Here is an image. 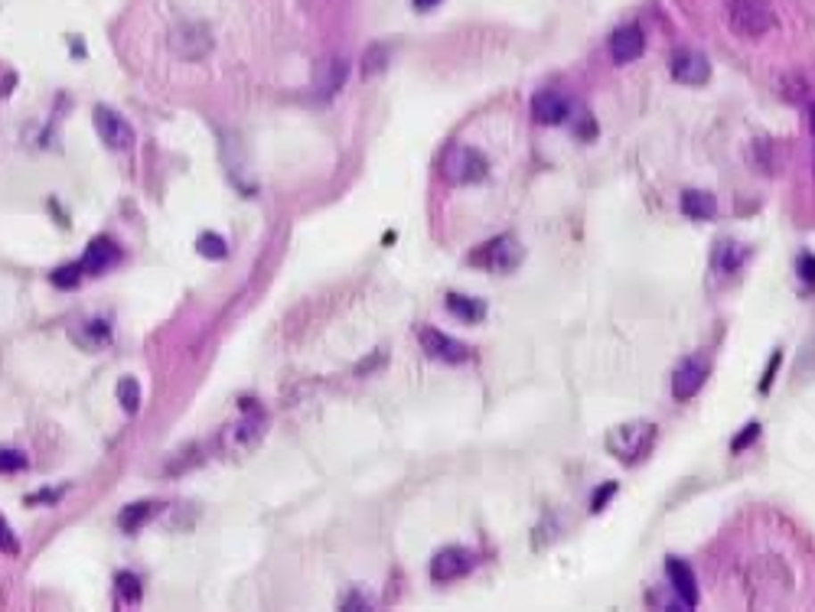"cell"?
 Segmentation results:
<instances>
[{
    "label": "cell",
    "instance_id": "cell-8",
    "mask_svg": "<svg viewBox=\"0 0 815 612\" xmlns=\"http://www.w3.org/2000/svg\"><path fill=\"white\" fill-rule=\"evenodd\" d=\"M672 78L679 86H704L712 78V62L695 49H679L672 59Z\"/></svg>",
    "mask_w": 815,
    "mask_h": 612
},
{
    "label": "cell",
    "instance_id": "cell-23",
    "mask_svg": "<svg viewBox=\"0 0 815 612\" xmlns=\"http://www.w3.org/2000/svg\"><path fill=\"white\" fill-rule=\"evenodd\" d=\"M118 401H121V407L128 414H137V407H141V385L134 378H121L118 381Z\"/></svg>",
    "mask_w": 815,
    "mask_h": 612
},
{
    "label": "cell",
    "instance_id": "cell-22",
    "mask_svg": "<svg viewBox=\"0 0 815 612\" xmlns=\"http://www.w3.org/2000/svg\"><path fill=\"white\" fill-rule=\"evenodd\" d=\"M196 251H200L202 257H209V261H222V257L228 255V245L222 235L206 232V235H200V241H196Z\"/></svg>",
    "mask_w": 815,
    "mask_h": 612
},
{
    "label": "cell",
    "instance_id": "cell-26",
    "mask_svg": "<svg viewBox=\"0 0 815 612\" xmlns=\"http://www.w3.org/2000/svg\"><path fill=\"white\" fill-rule=\"evenodd\" d=\"M20 469H27V453L0 450V472H20Z\"/></svg>",
    "mask_w": 815,
    "mask_h": 612
},
{
    "label": "cell",
    "instance_id": "cell-20",
    "mask_svg": "<svg viewBox=\"0 0 815 612\" xmlns=\"http://www.w3.org/2000/svg\"><path fill=\"white\" fill-rule=\"evenodd\" d=\"M153 502H134V505H128V509L118 515V525H121V531H137V527H144L147 521L153 518Z\"/></svg>",
    "mask_w": 815,
    "mask_h": 612
},
{
    "label": "cell",
    "instance_id": "cell-13",
    "mask_svg": "<svg viewBox=\"0 0 815 612\" xmlns=\"http://www.w3.org/2000/svg\"><path fill=\"white\" fill-rule=\"evenodd\" d=\"M242 407H245V417L228 430V443H232V446H255V443L261 440V434H265V414L248 404V397Z\"/></svg>",
    "mask_w": 815,
    "mask_h": 612
},
{
    "label": "cell",
    "instance_id": "cell-27",
    "mask_svg": "<svg viewBox=\"0 0 815 612\" xmlns=\"http://www.w3.org/2000/svg\"><path fill=\"white\" fill-rule=\"evenodd\" d=\"M385 59H389L385 46H372L369 53H366V76H379L382 69H385Z\"/></svg>",
    "mask_w": 815,
    "mask_h": 612
},
{
    "label": "cell",
    "instance_id": "cell-4",
    "mask_svg": "<svg viewBox=\"0 0 815 612\" xmlns=\"http://www.w3.org/2000/svg\"><path fill=\"white\" fill-rule=\"evenodd\" d=\"M473 567H476L473 551H466V547H444L431 560V576H434L437 583H450V580L466 576Z\"/></svg>",
    "mask_w": 815,
    "mask_h": 612
},
{
    "label": "cell",
    "instance_id": "cell-17",
    "mask_svg": "<svg viewBox=\"0 0 815 612\" xmlns=\"http://www.w3.org/2000/svg\"><path fill=\"white\" fill-rule=\"evenodd\" d=\"M486 264H490L493 271H512V267L519 264V245H515V238L503 235V238H496V241H490V245H486Z\"/></svg>",
    "mask_w": 815,
    "mask_h": 612
},
{
    "label": "cell",
    "instance_id": "cell-31",
    "mask_svg": "<svg viewBox=\"0 0 815 612\" xmlns=\"http://www.w3.org/2000/svg\"><path fill=\"white\" fill-rule=\"evenodd\" d=\"M777 365H779V352H777V355H773V358H770V368H767V375H763V385H760V388H763V391H767V388H770V381H773V375H777Z\"/></svg>",
    "mask_w": 815,
    "mask_h": 612
},
{
    "label": "cell",
    "instance_id": "cell-5",
    "mask_svg": "<svg viewBox=\"0 0 815 612\" xmlns=\"http://www.w3.org/2000/svg\"><path fill=\"white\" fill-rule=\"evenodd\" d=\"M95 131H98V137L104 141V147H111V151H128L131 141H134L131 124L124 121L118 111L104 108V104H98L95 108Z\"/></svg>",
    "mask_w": 815,
    "mask_h": 612
},
{
    "label": "cell",
    "instance_id": "cell-19",
    "mask_svg": "<svg viewBox=\"0 0 815 612\" xmlns=\"http://www.w3.org/2000/svg\"><path fill=\"white\" fill-rule=\"evenodd\" d=\"M447 310L466 322H480L486 316V303L476 300V297H464V293H450L447 297Z\"/></svg>",
    "mask_w": 815,
    "mask_h": 612
},
{
    "label": "cell",
    "instance_id": "cell-21",
    "mask_svg": "<svg viewBox=\"0 0 815 612\" xmlns=\"http://www.w3.org/2000/svg\"><path fill=\"white\" fill-rule=\"evenodd\" d=\"M108 336H111V330H108V322H102V320H88V322H82V330H76V339L86 342L88 349H98L102 342H108Z\"/></svg>",
    "mask_w": 815,
    "mask_h": 612
},
{
    "label": "cell",
    "instance_id": "cell-18",
    "mask_svg": "<svg viewBox=\"0 0 815 612\" xmlns=\"http://www.w3.org/2000/svg\"><path fill=\"white\" fill-rule=\"evenodd\" d=\"M346 76H350V62H346V59H326V62H323V76H320V82H317L323 98H330V94L346 82Z\"/></svg>",
    "mask_w": 815,
    "mask_h": 612
},
{
    "label": "cell",
    "instance_id": "cell-10",
    "mask_svg": "<svg viewBox=\"0 0 815 612\" xmlns=\"http://www.w3.org/2000/svg\"><path fill=\"white\" fill-rule=\"evenodd\" d=\"M421 349L431 358L447 362V365H460V362L470 358V349H466L464 342H457L454 336H447L440 330H421Z\"/></svg>",
    "mask_w": 815,
    "mask_h": 612
},
{
    "label": "cell",
    "instance_id": "cell-6",
    "mask_svg": "<svg viewBox=\"0 0 815 612\" xmlns=\"http://www.w3.org/2000/svg\"><path fill=\"white\" fill-rule=\"evenodd\" d=\"M665 576H669L672 593L679 596V606L695 609L698 600H702V590H698V580H695L692 567L685 564V560H679V557H669V560H665Z\"/></svg>",
    "mask_w": 815,
    "mask_h": 612
},
{
    "label": "cell",
    "instance_id": "cell-2",
    "mask_svg": "<svg viewBox=\"0 0 815 612\" xmlns=\"http://www.w3.org/2000/svg\"><path fill=\"white\" fill-rule=\"evenodd\" d=\"M440 170H444V179L450 186H470V183H480L490 173V163L470 143H454V147H447Z\"/></svg>",
    "mask_w": 815,
    "mask_h": 612
},
{
    "label": "cell",
    "instance_id": "cell-25",
    "mask_svg": "<svg viewBox=\"0 0 815 612\" xmlns=\"http://www.w3.org/2000/svg\"><path fill=\"white\" fill-rule=\"evenodd\" d=\"M118 596L121 603H141V583L134 574H118Z\"/></svg>",
    "mask_w": 815,
    "mask_h": 612
},
{
    "label": "cell",
    "instance_id": "cell-32",
    "mask_svg": "<svg viewBox=\"0 0 815 612\" xmlns=\"http://www.w3.org/2000/svg\"><path fill=\"white\" fill-rule=\"evenodd\" d=\"M411 4H415V10H434L440 0H411Z\"/></svg>",
    "mask_w": 815,
    "mask_h": 612
},
{
    "label": "cell",
    "instance_id": "cell-9",
    "mask_svg": "<svg viewBox=\"0 0 815 612\" xmlns=\"http://www.w3.org/2000/svg\"><path fill=\"white\" fill-rule=\"evenodd\" d=\"M708 381V368L698 358H682L672 375V397L675 401H692Z\"/></svg>",
    "mask_w": 815,
    "mask_h": 612
},
{
    "label": "cell",
    "instance_id": "cell-12",
    "mask_svg": "<svg viewBox=\"0 0 815 612\" xmlns=\"http://www.w3.org/2000/svg\"><path fill=\"white\" fill-rule=\"evenodd\" d=\"M531 118L539 124H564L571 118V98L545 88V92L531 98Z\"/></svg>",
    "mask_w": 815,
    "mask_h": 612
},
{
    "label": "cell",
    "instance_id": "cell-14",
    "mask_svg": "<svg viewBox=\"0 0 815 612\" xmlns=\"http://www.w3.org/2000/svg\"><path fill=\"white\" fill-rule=\"evenodd\" d=\"M118 261H121V248L114 245L111 238H95V241L88 245L86 257H82V271H88V273L111 271Z\"/></svg>",
    "mask_w": 815,
    "mask_h": 612
},
{
    "label": "cell",
    "instance_id": "cell-7",
    "mask_svg": "<svg viewBox=\"0 0 815 612\" xmlns=\"http://www.w3.org/2000/svg\"><path fill=\"white\" fill-rule=\"evenodd\" d=\"M170 46H173V53H177V56L196 62V59H202L209 53L212 39H209V29L202 27V23H180V27L173 29Z\"/></svg>",
    "mask_w": 815,
    "mask_h": 612
},
{
    "label": "cell",
    "instance_id": "cell-30",
    "mask_svg": "<svg viewBox=\"0 0 815 612\" xmlns=\"http://www.w3.org/2000/svg\"><path fill=\"white\" fill-rule=\"evenodd\" d=\"M799 277L809 283H815V257L812 255H803L799 257Z\"/></svg>",
    "mask_w": 815,
    "mask_h": 612
},
{
    "label": "cell",
    "instance_id": "cell-29",
    "mask_svg": "<svg viewBox=\"0 0 815 612\" xmlns=\"http://www.w3.org/2000/svg\"><path fill=\"white\" fill-rule=\"evenodd\" d=\"M0 554H17V537L10 534V527L0 521Z\"/></svg>",
    "mask_w": 815,
    "mask_h": 612
},
{
    "label": "cell",
    "instance_id": "cell-33",
    "mask_svg": "<svg viewBox=\"0 0 815 612\" xmlns=\"http://www.w3.org/2000/svg\"><path fill=\"white\" fill-rule=\"evenodd\" d=\"M809 127H812V137H815V104L809 108Z\"/></svg>",
    "mask_w": 815,
    "mask_h": 612
},
{
    "label": "cell",
    "instance_id": "cell-16",
    "mask_svg": "<svg viewBox=\"0 0 815 612\" xmlns=\"http://www.w3.org/2000/svg\"><path fill=\"white\" fill-rule=\"evenodd\" d=\"M685 218H695V222H704V218L718 216V199L712 192H702V189H685L682 199H679Z\"/></svg>",
    "mask_w": 815,
    "mask_h": 612
},
{
    "label": "cell",
    "instance_id": "cell-24",
    "mask_svg": "<svg viewBox=\"0 0 815 612\" xmlns=\"http://www.w3.org/2000/svg\"><path fill=\"white\" fill-rule=\"evenodd\" d=\"M78 281H82V264H62L59 271H53V283L59 290H72L78 287Z\"/></svg>",
    "mask_w": 815,
    "mask_h": 612
},
{
    "label": "cell",
    "instance_id": "cell-1",
    "mask_svg": "<svg viewBox=\"0 0 815 612\" xmlns=\"http://www.w3.org/2000/svg\"><path fill=\"white\" fill-rule=\"evenodd\" d=\"M728 27L737 39H763L777 27V10L770 0H728Z\"/></svg>",
    "mask_w": 815,
    "mask_h": 612
},
{
    "label": "cell",
    "instance_id": "cell-28",
    "mask_svg": "<svg viewBox=\"0 0 815 612\" xmlns=\"http://www.w3.org/2000/svg\"><path fill=\"white\" fill-rule=\"evenodd\" d=\"M757 437H760V424H747V430H744V434H740L737 440L730 443V450H734V453L747 450V443H750V440H757Z\"/></svg>",
    "mask_w": 815,
    "mask_h": 612
},
{
    "label": "cell",
    "instance_id": "cell-3",
    "mask_svg": "<svg viewBox=\"0 0 815 612\" xmlns=\"http://www.w3.org/2000/svg\"><path fill=\"white\" fill-rule=\"evenodd\" d=\"M653 440H655L653 424H626L610 437V450H613L620 460L633 462V460H643L646 453H649V446H653Z\"/></svg>",
    "mask_w": 815,
    "mask_h": 612
},
{
    "label": "cell",
    "instance_id": "cell-11",
    "mask_svg": "<svg viewBox=\"0 0 815 612\" xmlns=\"http://www.w3.org/2000/svg\"><path fill=\"white\" fill-rule=\"evenodd\" d=\"M643 53H646V37L636 23H626V27H620L613 37H610V56H613L616 66H630V62H636Z\"/></svg>",
    "mask_w": 815,
    "mask_h": 612
},
{
    "label": "cell",
    "instance_id": "cell-15",
    "mask_svg": "<svg viewBox=\"0 0 815 612\" xmlns=\"http://www.w3.org/2000/svg\"><path fill=\"white\" fill-rule=\"evenodd\" d=\"M747 257H750V248L747 245H740V241H718L714 245V255H712V267L718 273H737L744 264H747Z\"/></svg>",
    "mask_w": 815,
    "mask_h": 612
}]
</instances>
